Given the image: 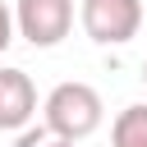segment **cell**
Listing matches in <instances>:
<instances>
[{
    "label": "cell",
    "instance_id": "obj_7",
    "mask_svg": "<svg viewBox=\"0 0 147 147\" xmlns=\"http://www.w3.org/2000/svg\"><path fill=\"white\" fill-rule=\"evenodd\" d=\"M14 32H18V28H14V14H9V5L0 0V55L9 51V41H14Z\"/></svg>",
    "mask_w": 147,
    "mask_h": 147
},
{
    "label": "cell",
    "instance_id": "obj_2",
    "mask_svg": "<svg viewBox=\"0 0 147 147\" xmlns=\"http://www.w3.org/2000/svg\"><path fill=\"white\" fill-rule=\"evenodd\" d=\"M78 23L96 46H124L142 28V0H83Z\"/></svg>",
    "mask_w": 147,
    "mask_h": 147
},
{
    "label": "cell",
    "instance_id": "obj_6",
    "mask_svg": "<svg viewBox=\"0 0 147 147\" xmlns=\"http://www.w3.org/2000/svg\"><path fill=\"white\" fill-rule=\"evenodd\" d=\"M14 147H74L69 138H60V133H51L46 124H28V129H18V138H14Z\"/></svg>",
    "mask_w": 147,
    "mask_h": 147
},
{
    "label": "cell",
    "instance_id": "obj_3",
    "mask_svg": "<svg viewBox=\"0 0 147 147\" xmlns=\"http://www.w3.org/2000/svg\"><path fill=\"white\" fill-rule=\"evenodd\" d=\"M14 28L28 46L51 51L74 28V0H18L14 5Z\"/></svg>",
    "mask_w": 147,
    "mask_h": 147
},
{
    "label": "cell",
    "instance_id": "obj_5",
    "mask_svg": "<svg viewBox=\"0 0 147 147\" xmlns=\"http://www.w3.org/2000/svg\"><path fill=\"white\" fill-rule=\"evenodd\" d=\"M110 147H147V101L124 106L110 124Z\"/></svg>",
    "mask_w": 147,
    "mask_h": 147
},
{
    "label": "cell",
    "instance_id": "obj_8",
    "mask_svg": "<svg viewBox=\"0 0 147 147\" xmlns=\"http://www.w3.org/2000/svg\"><path fill=\"white\" fill-rule=\"evenodd\" d=\"M142 83H147V64H142Z\"/></svg>",
    "mask_w": 147,
    "mask_h": 147
},
{
    "label": "cell",
    "instance_id": "obj_1",
    "mask_svg": "<svg viewBox=\"0 0 147 147\" xmlns=\"http://www.w3.org/2000/svg\"><path fill=\"white\" fill-rule=\"evenodd\" d=\"M41 110H46V129L69 138V142L92 138L101 129V119H106V101H101V92L92 83H60V87H51Z\"/></svg>",
    "mask_w": 147,
    "mask_h": 147
},
{
    "label": "cell",
    "instance_id": "obj_4",
    "mask_svg": "<svg viewBox=\"0 0 147 147\" xmlns=\"http://www.w3.org/2000/svg\"><path fill=\"white\" fill-rule=\"evenodd\" d=\"M37 115V87L23 69L5 64L0 69V133H18L28 129Z\"/></svg>",
    "mask_w": 147,
    "mask_h": 147
}]
</instances>
